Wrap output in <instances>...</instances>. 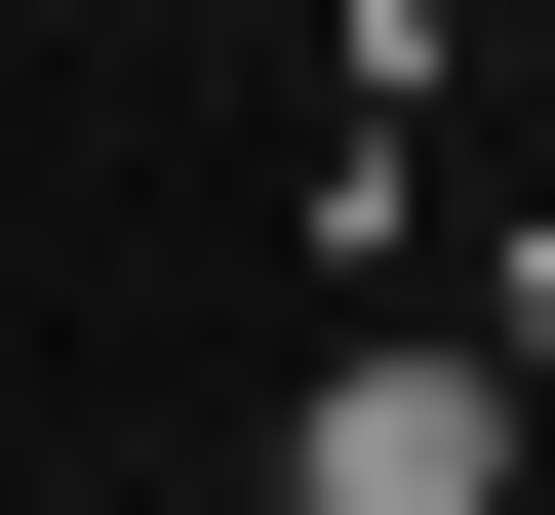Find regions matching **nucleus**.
<instances>
[{
  "label": "nucleus",
  "instance_id": "f257e3e1",
  "mask_svg": "<svg viewBox=\"0 0 555 515\" xmlns=\"http://www.w3.org/2000/svg\"><path fill=\"white\" fill-rule=\"evenodd\" d=\"M278 515H555V397H516L476 318H358L318 436H278Z\"/></svg>",
  "mask_w": 555,
  "mask_h": 515
}]
</instances>
